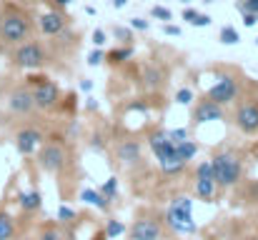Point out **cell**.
Instances as JSON below:
<instances>
[{
	"instance_id": "cell-27",
	"label": "cell",
	"mask_w": 258,
	"mask_h": 240,
	"mask_svg": "<svg viewBox=\"0 0 258 240\" xmlns=\"http://www.w3.org/2000/svg\"><path fill=\"white\" fill-rule=\"evenodd\" d=\"M100 193H103L108 200H113V198H115V193H118V180H115V178H108V183H103V185H100Z\"/></svg>"
},
{
	"instance_id": "cell-13",
	"label": "cell",
	"mask_w": 258,
	"mask_h": 240,
	"mask_svg": "<svg viewBox=\"0 0 258 240\" xmlns=\"http://www.w3.org/2000/svg\"><path fill=\"white\" fill-rule=\"evenodd\" d=\"M163 233V223L156 218H138L131 228V240H158Z\"/></svg>"
},
{
	"instance_id": "cell-1",
	"label": "cell",
	"mask_w": 258,
	"mask_h": 240,
	"mask_svg": "<svg viewBox=\"0 0 258 240\" xmlns=\"http://www.w3.org/2000/svg\"><path fill=\"white\" fill-rule=\"evenodd\" d=\"M35 35V15L15 0H3L0 5V55H8L15 45Z\"/></svg>"
},
{
	"instance_id": "cell-22",
	"label": "cell",
	"mask_w": 258,
	"mask_h": 240,
	"mask_svg": "<svg viewBox=\"0 0 258 240\" xmlns=\"http://www.w3.org/2000/svg\"><path fill=\"white\" fill-rule=\"evenodd\" d=\"M158 165H161V170H163L166 175H180L188 163L180 158H166V160H158Z\"/></svg>"
},
{
	"instance_id": "cell-20",
	"label": "cell",
	"mask_w": 258,
	"mask_h": 240,
	"mask_svg": "<svg viewBox=\"0 0 258 240\" xmlns=\"http://www.w3.org/2000/svg\"><path fill=\"white\" fill-rule=\"evenodd\" d=\"M81 200H86L88 205H95V208H100V210H110V200H108L100 190H90V188H86V190L81 193Z\"/></svg>"
},
{
	"instance_id": "cell-2",
	"label": "cell",
	"mask_w": 258,
	"mask_h": 240,
	"mask_svg": "<svg viewBox=\"0 0 258 240\" xmlns=\"http://www.w3.org/2000/svg\"><path fill=\"white\" fill-rule=\"evenodd\" d=\"M5 60H8V65H10L13 70L38 73V70H45V68H50V65L55 63V53H53V48H50L45 40H40V38L33 35L30 40L15 45V48L5 55Z\"/></svg>"
},
{
	"instance_id": "cell-35",
	"label": "cell",
	"mask_w": 258,
	"mask_h": 240,
	"mask_svg": "<svg viewBox=\"0 0 258 240\" xmlns=\"http://www.w3.org/2000/svg\"><path fill=\"white\" fill-rule=\"evenodd\" d=\"M93 45H95V48H103V45H105V33H103L100 28L93 30Z\"/></svg>"
},
{
	"instance_id": "cell-8",
	"label": "cell",
	"mask_w": 258,
	"mask_h": 240,
	"mask_svg": "<svg viewBox=\"0 0 258 240\" xmlns=\"http://www.w3.org/2000/svg\"><path fill=\"white\" fill-rule=\"evenodd\" d=\"M38 165L45 170V173H63L66 165H68V148L60 138H50V140H43V145L38 148Z\"/></svg>"
},
{
	"instance_id": "cell-44",
	"label": "cell",
	"mask_w": 258,
	"mask_h": 240,
	"mask_svg": "<svg viewBox=\"0 0 258 240\" xmlns=\"http://www.w3.org/2000/svg\"><path fill=\"white\" fill-rule=\"evenodd\" d=\"M180 3H183V5H188V3H193V0H180Z\"/></svg>"
},
{
	"instance_id": "cell-23",
	"label": "cell",
	"mask_w": 258,
	"mask_h": 240,
	"mask_svg": "<svg viewBox=\"0 0 258 240\" xmlns=\"http://www.w3.org/2000/svg\"><path fill=\"white\" fill-rule=\"evenodd\" d=\"M196 153H198V145H196V140H188V138H185V140L175 143V155H178L180 160H185V163H188V160L193 158Z\"/></svg>"
},
{
	"instance_id": "cell-16",
	"label": "cell",
	"mask_w": 258,
	"mask_h": 240,
	"mask_svg": "<svg viewBox=\"0 0 258 240\" xmlns=\"http://www.w3.org/2000/svg\"><path fill=\"white\" fill-rule=\"evenodd\" d=\"M115 153H118V160H120V163L131 165V163L141 160V143H138V140H123V143H118Z\"/></svg>"
},
{
	"instance_id": "cell-39",
	"label": "cell",
	"mask_w": 258,
	"mask_h": 240,
	"mask_svg": "<svg viewBox=\"0 0 258 240\" xmlns=\"http://www.w3.org/2000/svg\"><path fill=\"white\" fill-rule=\"evenodd\" d=\"M163 33H166V35H180V28H178V25H171V23H166V25H163Z\"/></svg>"
},
{
	"instance_id": "cell-19",
	"label": "cell",
	"mask_w": 258,
	"mask_h": 240,
	"mask_svg": "<svg viewBox=\"0 0 258 240\" xmlns=\"http://www.w3.org/2000/svg\"><path fill=\"white\" fill-rule=\"evenodd\" d=\"M15 235H18V225L13 215L0 208V240H15Z\"/></svg>"
},
{
	"instance_id": "cell-41",
	"label": "cell",
	"mask_w": 258,
	"mask_h": 240,
	"mask_svg": "<svg viewBox=\"0 0 258 240\" xmlns=\"http://www.w3.org/2000/svg\"><path fill=\"white\" fill-rule=\"evenodd\" d=\"M125 3H128V0H110L113 8H125Z\"/></svg>"
},
{
	"instance_id": "cell-26",
	"label": "cell",
	"mask_w": 258,
	"mask_h": 240,
	"mask_svg": "<svg viewBox=\"0 0 258 240\" xmlns=\"http://www.w3.org/2000/svg\"><path fill=\"white\" fill-rule=\"evenodd\" d=\"M105 238H118V235H123L125 233V225H123V220H115V218H110L108 223H105Z\"/></svg>"
},
{
	"instance_id": "cell-28",
	"label": "cell",
	"mask_w": 258,
	"mask_h": 240,
	"mask_svg": "<svg viewBox=\"0 0 258 240\" xmlns=\"http://www.w3.org/2000/svg\"><path fill=\"white\" fill-rule=\"evenodd\" d=\"M151 15H153L156 20H161V23H168L173 18V13L168 8H163V5H153V8H151Z\"/></svg>"
},
{
	"instance_id": "cell-21",
	"label": "cell",
	"mask_w": 258,
	"mask_h": 240,
	"mask_svg": "<svg viewBox=\"0 0 258 240\" xmlns=\"http://www.w3.org/2000/svg\"><path fill=\"white\" fill-rule=\"evenodd\" d=\"M131 58H133V45H118L115 50H110V53L105 55V60L113 63V65H120V63H125V60H131Z\"/></svg>"
},
{
	"instance_id": "cell-9",
	"label": "cell",
	"mask_w": 258,
	"mask_h": 240,
	"mask_svg": "<svg viewBox=\"0 0 258 240\" xmlns=\"http://www.w3.org/2000/svg\"><path fill=\"white\" fill-rule=\"evenodd\" d=\"M233 123L243 135H258V98L256 95H241L236 100Z\"/></svg>"
},
{
	"instance_id": "cell-46",
	"label": "cell",
	"mask_w": 258,
	"mask_h": 240,
	"mask_svg": "<svg viewBox=\"0 0 258 240\" xmlns=\"http://www.w3.org/2000/svg\"><path fill=\"white\" fill-rule=\"evenodd\" d=\"M203 3H216V0H203Z\"/></svg>"
},
{
	"instance_id": "cell-32",
	"label": "cell",
	"mask_w": 258,
	"mask_h": 240,
	"mask_svg": "<svg viewBox=\"0 0 258 240\" xmlns=\"http://www.w3.org/2000/svg\"><path fill=\"white\" fill-rule=\"evenodd\" d=\"M238 13H258V0H238Z\"/></svg>"
},
{
	"instance_id": "cell-37",
	"label": "cell",
	"mask_w": 258,
	"mask_h": 240,
	"mask_svg": "<svg viewBox=\"0 0 258 240\" xmlns=\"http://www.w3.org/2000/svg\"><path fill=\"white\" fill-rule=\"evenodd\" d=\"M131 28L133 30H148V20L146 18H133L131 20Z\"/></svg>"
},
{
	"instance_id": "cell-29",
	"label": "cell",
	"mask_w": 258,
	"mask_h": 240,
	"mask_svg": "<svg viewBox=\"0 0 258 240\" xmlns=\"http://www.w3.org/2000/svg\"><path fill=\"white\" fill-rule=\"evenodd\" d=\"M188 23H190L193 28H208V25H211V15H206V13H198V10H196V13H193V18H190Z\"/></svg>"
},
{
	"instance_id": "cell-6",
	"label": "cell",
	"mask_w": 258,
	"mask_h": 240,
	"mask_svg": "<svg viewBox=\"0 0 258 240\" xmlns=\"http://www.w3.org/2000/svg\"><path fill=\"white\" fill-rule=\"evenodd\" d=\"M166 223L171 225L175 233H180V235L196 233L198 225H196V220H193V200L185 198V195L173 198L168 210H166Z\"/></svg>"
},
{
	"instance_id": "cell-42",
	"label": "cell",
	"mask_w": 258,
	"mask_h": 240,
	"mask_svg": "<svg viewBox=\"0 0 258 240\" xmlns=\"http://www.w3.org/2000/svg\"><path fill=\"white\" fill-rule=\"evenodd\" d=\"M81 88H83V90H90V88H93V83H90L88 78H83L81 80Z\"/></svg>"
},
{
	"instance_id": "cell-10",
	"label": "cell",
	"mask_w": 258,
	"mask_h": 240,
	"mask_svg": "<svg viewBox=\"0 0 258 240\" xmlns=\"http://www.w3.org/2000/svg\"><path fill=\"white\" fill-rule=\"evenodd\" d=\"M68 25H71V18L66 15L63 8H55V5H50L48 10H43V13L35 15V28L40 30L43 38H55V35H60Z\"/></svg>"
},
{
	"instance_id": "cell-34",
	"label": "cell",
	"mask_w": 258,
	"mask_h": 240,
	"mask_svg": "<svg viewBox=\"0 0 258 240\" xmlns=\"http://www.w3.org/2000/svg\"><path fill=\"white\" fill-rule=\"evenodd\" d=\"M168 138H171L173 143H180V140H185V138H188V130H185V128H175V130H168Z\"/></svg>"
},
{
	"instance_id": "cell-14",
	"label": "cell",
	"mask_w": 258,
	"mask_h": 240,
	"mask_svg": "<svg viewBox=\"0 0 258 240\" xmlns=\"http://www.w3.org/2000/svg\"><path fill=\"white\" fill-rule=\"evenodd\" d=\"M148 143H151V148H153V153H156L158 160L178 158V155H175V143L168 138V133H161V130H158V133H153V135L148 138Z\"/></svg>"
},
{
	"instance_id": "cell-40",
	"label": "cell",
	"mask_w": 258,
	"mask_h": 240,
	"mask_svg": "<svg viewBox=\"0 0 258 240\" xmlns=\"http://www.w3.org/2000/svg\"><path fill=\"white\" fill-rule=\"evenodd\" d=\"M50 3H53L55 8H63V10H66V8L71 5V0H50Z\"/></svg>"
},
{
	"instance_id": "cell-43",
	"label": "cell",
	"mask_w": 258,
	"mask_h": 240,
	"mask_svg": "<svg viewBox=\"0 0 258 240\" xmlns=\"http://www.w3.org/2000/svg\"><path fill=\"white\" fill-rule=\"evenodd\" d=\"M3 123H5V115H3V108H0V128H3Z\"/></svg>"
},
{
	"instance_id": "cell-15",
	"label": "cell",
	"mask_w": 258,
	"mask_h": 240,
	"mask_svg": "<svg viewBox=\"0 0 258 240\" xmlns=\"http://www.w3.org/2000/svg\"><path fill=\"white\" fill-rule=\"evenodd\" d=\"M143 83H146L148 90H161L166 85V70L161 65H156V63H148L143 68Z\"/></svg>"
},
{
	"instance_id": "cell-4",
	"label": "cell",
	"mask_w": 258,
	"mask_h": 240,
	"mask_svg": "<svg viewBox=\"0 0 258 240\" xmlns=\"http://www.w3.org/2000/svg\"><path fill=\"white\" fill-rule=\"evenodd\" d=\"M211 173L218 188H233L243 175V160L236 150H221L211 158Z\"/></svg>"
},
{
	"instance_id": "cell-18",
	"label": "cell",
	"mask_w": 258,
	"mask_h": 240,
	"mask_svg": "<svg viewBox=\"0 0 258 240\" xmlns=\"http://www.w3.org/2000/svg\"><path fill=\"white\" fill-rule=\"evenodd\" d=\"M216 180L213 178H208V175H198L196 178V198H201V200H211L213 195H216Z\"/></svg>"
},
{
	"instance_id": "cell-38",
	"label": "cell",
	"mask_w": 258,
	"mask_h": 240,
	"mask_svg": "<svg viewBox=\"0 0 258 240\" xmlns=\"http://www.w3.org/2000/svg\"><path fill=\"white\" fill-rule=\"evenodd\" d=\"M258 23V13H243V25L246 28H253Z\"/></svg>"
},
{
	"instance_id": "cell-45",
	"label": "cell",
	"mask_w": 258,
	"mask_h": 240,
	"mask_svg": "<svg viewBox=\"0 0 258 240\" xmlns=\"http://www.w3.org/2000/svg\"><path fill=\"white\" fill-rule=\"evenodd\" d=\"M246 240H258V235H251V238H246Z\"/></svg>"
},
{
	"instance_id": "cell-5",
	"label": "cell",
	"mask_w": 258,
	"mask_h": 240,
	"mask_svg": "<svg viewBox=\"0 0 258 240\" xmlns=\"http://www.w3.org/2000/svg\"><path fill=\"white\" fill-rule=\"evenodd\" d=\"M241 95H243V78L238 73H221L216 78V83L208 88V93H206V98L218 103L221 108L236 103Z\"/></svg>"
},
{
	"instance_id": "cell-7",
	"label": "cell",
	"mask_w": 258,
	"mask_h": 240,
	"mask_svg": "<svg viewBox=\"0 0 258 240\" xmlns=\"http://www.w3.org/2000/svg\"><path fill=\"white\" fill-rule=\"evenodd\" d=\"M5 110H8V115H13V118H23V120L30 118L33 113H38V110H35L33 93H30V88L25 85V80L10 85V90L5 93Z\"/></svg>"
},
{
	"instance_id": "cell-24",
	"label": "cell",
	"mask_w": 258,
	"mask_h": 240,
	"mask_svg": "<svg viewBox=\"0 0 258 240\" xmlns=\"http://www.w3.org/2000/svg\"><path fill=\"white\" fill-rule=\"evenodd\" d=\"M218 40H221L223 45H236V43L241 40V35H238V30H236L233 25H223L221 33H218Z\"/></svg>"
},
{
	"instance_id": "cell-31",
	"label": "cell",
	"mask_w": 258,
	"mask_h": 240,
	"mask_svg": "<svg viewBox=\"0 0 258 240\" xmlns=\"http://www.w3.org/2000/svg\"><path fill=\"white\" fill-rule=\"evenodd\" d=\"M76 218H78V213L71 210L68 205H60V208H58V220H60V223H71V220H76Z\"/></svg>"
},
{
	"instance_id": "cell-33",
	"label": "cell",
	"mask_w": 258,
	"mask_h": 240,
	"mask_svg": "<svg viewBox=\"0 0 258 240\" xmlns=\"http://www.w3.org/2000/svg\"><path fill=\"white\" fill-rule=\"evenodd\" d=\"M103 60H105V53H103L100 48H95V50L88 55V65H93V68H95V65H100Z\"/></svg>"
},
{
	"instance_id": "cell-3",
	"label": "cell",
	"mask_w": 258,
	"mask_h": 240,
	"mask_svg": "<svg viewBox=\"0 0 258 240\" xmlns=\"http://www.w3.org/2000/svg\"><path fill=\"white\" fill-rule=\"evenodd\" d=\"M23 80H25V85L33 93V100H35V110L38 113H55L63 105V90H60V85L50 75H45L43 70L28 73Z\"/></svg>"
},
{
	"instance_id": "cell-47",
	"label": "cell",
	"mask_w": 258,
	"mask_h": 240,
	"mask_svg": "<svg viewBox=\"0 0 258 240\" xmlns=\"http://www.w3.org/2000/svg\"><path fill=\"white\" fill-rule=\"evenodd\" d=\"M256 45H258V38H256Z\"/></svg>"
},
{
	"instance_id": "cell-17",
	"label": "cell",
	"mask_w": 258,
	"mask_h": 240,
	"mask_svg": "<svg viewBox=\"0 0 258 240\" xmlns=\"http://www.w3.org/2000/svg\"><path fill=\"white\" fill-rule=\"evenodd\" d=\"M18 205H20V210H25V213H35V210H40V205H43V195H40L35 188H30L28 193H20V195H18Z\"/></svg>"
},
{
	"instance_id": "cell-11",
	"label": "cell",
	"mask_w": 258,
	"mask_h": 240,
	"mask_svg": "<svg viewBox=\"0 0 258 240\" xmlns=\"http://www.w3.org/2000/svg\"><path fill=\"white\" fill-rule=\"evenodd\" d=\"M43 140H45L43 130H38L33 125H25L15 133V148L20 155H35V150L43 145Z\"/></svg>"
},
{
	"instance_id": "cell-30",
	"label": "cell",
	"mask_w": 258,
	"mask_h": 240,
	"mask_svg": "<svg viewBox=\"0 0 258 240\" xmlns=\"http://www.w3.org/2000/svg\"><path fill=\"white\" fill-rule=\"evenodd\" d=\"M175 103H178V105H190V103H193V90H190V88H180V90L175 93Z\"/></svg>"
},
{
	"instance_id": "cell-25",
	"label": "cell",
	"mask_w": 258,
	"mask_h": 240,
	"mask_svg": "<svg viewBox=\"0 0 258 240\" xmlns=\"http://www.w3.org/2000/svg\"><path fill=\"white\" fill-rule=\"evenodd\" d=\"M113 35H115V40L120 43V45H133V28H123V25H115L113 28Z\"/></svg>"
},
{
	"instance_id": "cell-12",
	"label": "cell",
	"mask_w": 258,
	"mask_h": 240,
	"mask_svg": "<svg viewBox=\"0 0 258 240\" xmlns=\"http://www.w3.org/2000/svg\"><path fill=\"white\" fill-rule=\"evenodd\" d=\"M221 118H223V108H221L218 103L208 100V98H201V100L196 103L193 113H190V120H193V125L213 123V120H221Z\"/></svg>"
},
{
	"instance_id": "cell-36",
	"label": "cell",
	"mask_w": 258,
	"mask_h": 240,
	"mask_svg": "<svg viewBox=\"0 0 258 240\" xmlns=\"http://www.w3.org/2000/svg\"><path fill=\"white\" fill-rule=\"evenodd\" d=\"M38 240H63V238H60V233H58L55 228H45V230L40 233V238Z\"/></svg>"
}]
</instances>
